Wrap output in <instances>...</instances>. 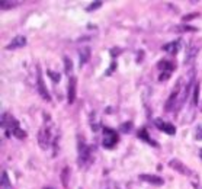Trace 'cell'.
<instances>
[{"mask_svg":"<svg viewBox=\"0 0 202 189\" xmlns=\"http://www.w3.org/2000/svg\"><path fill=\"white\" fill-rule=\"evenodd\" d=\"M199 102V84L194 86V105H198Z\"/></svg>","mask_w":202,"mask_h":189,"instance_id":"d6986e66","label":"cell"},{"mask_svg":"<svg viewBox=\"0 0 202 189\" xmlns=\"http://www.w3.org/2000/svg\"><path fill=\"white\" fill-rule=\"evenodd\" d=\"M0 189H12V185L9 182V176L6 172L1 173V182H0Z\"/></svg>","mask_w":202,"mask_h":189,"instance_id":"9a60e30c","label":"cell"},{"mask_svg":"<svg viewBox=\"0 0 202 189\" xmlns=\"http://www.w3.org/2000/svg\"><path fill=\"white\" fill-rule=\"evenodd\" d=\"M64 67H66V74H71L73 73V63H71V60L69 58V57H64Z\"/></svg>","mask_w":202,"mask_h":189,"instance_id":"ac0fdd59","label":"cell"},{"mask_svg":"<svg viewBox=\"0 0 202 189\" xmlns=\"http://www.w3.org/2000/svg\"><path fill=\"white\" fill-rule=\"evenodd\" d=\"M131 128H132L131 122H125V124H122V125H121V131H122V132H128V131H131Z\"/></svg>","mask_w":202,"mask_h":189,"instance_id":"484cf974","label":"cell"},{"mask_svg":"<svg viewBox=\"0 0 202 189\" xmlns=\"http://www.w3.org/2000/svg\"><path fill=\"white\" fill-rule=\"evenodd\" d=\"M140 179L147 182V183H151V185H156V186H160L164 183L160 176H156V175H140Z\"/></svg>","mask_w":202,"mask_h":189,"instance_id":"8fae6325","label":"cell"},{"mask_svg":"<svg viewBox=\"0 0 202 189\" xmlns=\"http://www.w3.org/2000/svg\"><path fill=\"white\" fill-rule=\"evenodd\" d=\"M115 69H117V63H112V64H111V67H109V70H108V71H106L105 74L109 76L111 73H112V71H114V70H115Z\"/></svg>","mask_w":202,"mask_h":189,"instance_id":"83f0119b","label":"cell"},{"mask_svg":"<svg viewBox=\"0 0 202 189\" xmlns=\"http://www.w3.org/2000/svg\"><path fill=\"white\" fill-rule=\"evenodd\" d=\"M176 29H179V31H186V32H196V31H198L196 28L188 26V25H179V26H176Z\"/></svg>","mask_w":202,"mask_h":189,"instance_id":"44dd1931","label":"cell"},{"mask_svg":"<svg viewBox=\"0 0 202 189\" xmlns=\"http://www.w3.org/2000/svg\"><path fill=\"white\" fill-rule=\"evenodd\" d=\"M159 67L163 69V70H166L167 73H170L172 70H174V66H173L170 61H160V63H159Z\"/></svg>","mask_w":202,"mask_h":189,"instance_id":"e0dca14e","label":"cell"},{"mask_svg":"<svg viewBox=\"0 0 202 189\" xmlns=\"http://www.w3.org/2000/svg\"><path fill=\"white\" fill-rule=\"evenodd\" d=\"M16 4H18V1H4V0L0 1V7L1 9H10V7H13Z\"/></svg>","mask_w":202,"mask_h":189,"instance_id":"ffe728a7","label":"cell"},{"mask_svg":"<svg viewBox=\"0 0 202 189\" xmlns=\"http://www.w3.org/2000/svg\"><path fill=\"white\" fill-rule=\"evenodd\" d=\"M47 74L51 77V80H52V81H60V79H61L60 73H55V71H52V70H48V71H47Z\"/></svg>","mask_w":202,"mask_h":189,"instance_id":"7402d4cb","label":"cell"},{"mask_svg":"<svg viewBox=\"0 0 202 189\" xmlns=\"http://www.w3.org/2000/svg\"><path fill=\"white\" fill-rule=\"evenodd\" d=\"M38 141H40V146L42 149H48L49 147V143H51V131L48 127H42L40 131V135H38Z\"/></svg>","mask_w":202,"mask_h":189,"instance_id":"8992f818","label":"cell"},{"mask_svg":"<svg viewBox=\"0 0 202 189\" xmlns=\"http://www.w3.org/2000/svg\"><path fill=\"white\" fill-rule=\"evenodd\" d=\"M69 175H70V169L69 167H64L63 169V173H61V182H63V185L67 188V185H69Z\"/></svg>","mask_w":202,"mask_h":189,"instance_id":"2e32d148","label":"cell"},{"mask_svg":"<svg viewBox=\"0 0 202 189\" xmlns=\"http://www.w3.org/2000/svg\"><path fill=\"white\" fill-rule=\"evenodd\" d=\"M1 127L6 130V135L10 137V134H13L18 128H19V122L7 112H4L1 115Z\"/></svg>","mask_w":202,"mask_h":189,"instance_id":"6da1fadb","label":"cell"},{"mask_svg":"<svg viewBox=\"0 0 202 189\" xmlns=\"http://www.w3.org/2000/svg\"><path fill=\"white\" fill-rule=\"evenodd\" d=\"M196 54H198V47H196L195 44H189V47H188V50H186V54H185V60H183L185 66H189V64L195 60Z\"/></svg>","mask_w":202,"mask_h":189,"instance_id":"ba28073f","label":"cell"},{"mask_svg":"<svg viewBox=\"0 0 202 189\" xmlns=\"http://www.w3.org/2000/svg\"><path fill=\"white\" fill-rule=\"evenodd\" d=\"M198 16H199V13H189V15H185L183 16V21L188 22V21H192L194 18H198Z\"/></svg>","mask_w":202,"mask_h":189,"instance_id":"4316f807","label":"cell"},{"mask_svg":"<svg viewBox=\"0 0 202 189\" xmlns=\"http://www.w3.org/2000/svg\"><path fill=\"white\" fill-rule=\"evenodd\" d=\"M13 135H15V137H18V138H25V137H26V132H25L23 130L18 128V130L13 132Z\"/></svg>","mask_w":202,"mask_h":189,"instance_id":"cb8c5ba5","label":"cell"},{"mask_svg":"<svg viewBox=\"0 0 202 189\" xmlns=\"http://www.w3.org/2000/svg\"><path fill=\"white\" fill-rule=\"evenodd\" d=\"M169 76H170V73L164 71V73H162V74H160V77H159V80H160V81H163V80H167V79H169Z\"/></svg>","mask_w":202,"mask_h":189,"instance_id":"f1b7e54d","label":"cell"},{"mask_svg":"<svg viewBox=\"0 0 202 189\" xmlns=\"http://www.w3.org/2000/svg\"><path fill=\"white\" fill-rule=\"evenodd\" d=\"M169 166L172 167V169H174V170H177L179 173H182V175H191V170L180 161V160H177V159H173V160H170L169 161Z\"/></svg>","mask_w":202,"mask_h":189,"instance_id":"9c48e42d","label":"cell"},{"mask_svg":"<svg viewBox=\"0 0 202 189\" xmlns=\"http://www.w3.org/2000/svg\"><path fill=\"white\" fill-rule=\"evenodd\" d=\"M118 141H119V137H118L117 131H114V130H111V128H103V140H102L103 147L112 149Z\"/></svg>","mask_w":202,"mask_h":189,"instance_id":"7a4b0ae2","label":"cell"},{"mask_svg":"<svg viewBox=\"0 0 202 189\" xmlns=\"http://www.w3.org/2000/svg\"><path fill=\"white\" fill-rule=\"evenodd\" d=\"M76 87H77V79H76V76H70L69 77V87H67L69 103H73L76 101Z\"/></svg>","mask_w":202,"mask_h":189,"instance_id":"5b68a950","label":"cell"},{"mask_svg":"<svg viewBox=\"0 0 202 189\" xmlns=\"http://www.w3.org/2000/svg\"><path fill=\"white\" fill-rule=\"evenodd\" d=\"M199 156H201V159H202V149L199 150Z\"/></svg>","mask_w":202,"mask_h":189,"instance_id":"f546056e","label":"cell"},{"mask_svg":"<svg viewBox=\"0 0 202 189\" xmlns=\"http://www.w3.org/2000/svg\"><path fill=\"white\" fill-rule=\"evenodd\" d=\"M138 138H140V140H144V141H145V143H148V144L157 146V143H154V141L148 137V132H147V130H144V128L138 131Z\"/></svg>","mask_w":202,"mask_h":189,"instance_id":"5bb4252c","label":"cell"},{"mask_svg":"<svg viewBox=\"0 0 202 189\" xmlns=\"http://www.w3.org/2000/svg\"><path fill=\"white\" fill-rule=\"evenodd\" d=\"M102 6V1H93V3H90L89 4V7L86 9L87 12H92V10H96V9H99Z\"/></svg>","mask_w":202,"mask_h":189,"instance_id":"603a6c76","label":"cell"},{"mask_svg":"<svg viewBox=\"0 0 202 189\" xmlns=\"http://www.w3.org/2000/svg\"><path fill=\"white\" fill-rule=\"evenodd\" d=\"M37 87H38V92H40L41 98L45 99L47 102H49L51 101V95L48 93V90H47V87L44 84V79H42V74H41L40 66L37 67Z\"/></svg>","mask_w":202,"mask_h":189,"instance_id":"277c9868","label":"cell"},{"mask_svg":"<svg viewBox=\"0 0 202 189\" xmlns=\"http://www.w3.org/2000/svg\"><path fill=\"white\" fill-rule=\"evenodd\" d=\"M26 45V38L22 37V35H19V37H15L12 41H10V44H7L6 45V50H16V48H22V47H25Z\"/></svg>","mask_w":202,"mask_h":189,"instance_id":"30bf717a","label":"cell"},{"mask_svg":"<svg viewBox=\"0 0 202 189\" xmlns=\"http://www.w3.org/2000/svg\"><path fill=\"white\" fill-rule=\"evenodd\" d=\"M195 134H196V135H195V138L201 141V140H202V124H199V125L196 127V130H195Z\"/></svg>","mask_w":202,"mask_h":189,"instance_id":"d4e9b609","label":"cell"},{"mask_svg":"<svg viewBox=\"0 0 202 189\" xmlns=\"http://www.w3.org/2000/svg\"><path fill=\"white\" fill-rule=\"evenodd\" d=\"M89 58H90V48H89V47L81 48L80 50V66L86 64V63L89 61Z\"/></svg>","mask_w":202,"mask_h":189,"instance_id":"4fadbf2b","label":"cell"},{"mask_svg":"<svg viewBox=\"0 0 202 189\" xmlns=\"http://www.w3.org/2000/svg\"><path fill=\"white\" fill-rule=\"evenodd\" d=\"M180 39H177V41H173V42H169V44H166V45H163V50L164 51H167V52H170V54H173V55H176L177 54V51H179V48H180Z\"/></svg>","mask_w":202,"mask_h":189,"instance_id":"7c38bea8","label":"cell"},{"mask_svg":"<svg viewBox=\"0 0 202 189\" xmlns=\"http://www.w3.org/2000/svg\"><path fill=\"white\" fill-rule=\"evenodd\" d=\"M90 161V149L86 146L84 140L79 138V166H86Z\"/></svg>","mask_w":202,"mask_h":189,"instance_id":"3957f363","label":"cell"},{"mask_svg":"<svg viewBox=\"0 0 202 189\" xmlns=\"http://www.w3.org/2000/svg\"><path fill=\"white\" fill-rule=\"evenodd\" d=\"M44 189H52V188H44Z\"/></svg>","mask_w":202,"mask_h":189,"instance_id":"4dcf8cb0","label":"cell"},{"mask_svg":"<svg viewBox=\"0 0 202 189\" xmlns=\"http://www.w3.org/2000/svg\"><path fill=\"white\" fill-rule=\"evenodd\" d=\"M154 124H156V127H157L159 130L164 131V132H166V134H169V135H174V132H176V128H174L172 124L164 122V121L160 119V118H157V119L154 121Z\"/></svg>","mask_w":202,"mask_h":189,"instance_id":"52a82bcc","label":"cell"}]
</instances>
